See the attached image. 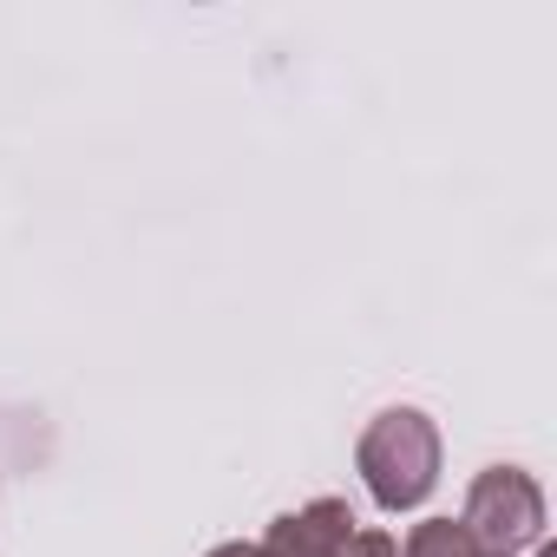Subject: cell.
I'll list each match as a JSON object with an SVG mask.
<instances>
[{
  "mask_svg": "<svg viewBox=\"0 0 557 557\" xmlns=\"http://www.w3.org/2000/svg\"><path fill=\"white\" fill-rule=\"evenodd\" d=\"M355 466H361V485L381 511H413L440 485V426L420 407H387L368 420Z\"/></svg>",
  "mask_w": 557,
  "mask_h": 557,
  "instance_id": "cell-1",
  "label": "cell"
},
{
  "mask_svg": "<svg viewBox=\"0 0 557 557\" xmlns=\"http://www.w3.org/2000/svg\"><path fill=\"white\" fill-rule=\"evenodd\" d=\"M459 524L498 550V557H524L544 544V485L524 472V466H485L472 485H466V511Z\"/></svg>",
  "mask_w": 557,
  "mask_h": 557,
  "instance_id": "cell-2",
  "label": "cell"
},
{
  "mask_svg": "<svg viewBox=\"0 0 557 557\" xmlns=\"http://www.w3.org/2000/svg\"><path fill=\"white\" fill-rule=\"evenodd\" d=\"M355 531H361V518H355L348 498H309L302 511L269 518L262 550H269V557H342Z\"/></svg>",
  "mask_w": 557,
  "mask_h": 557,
  "instance_id": "cell-3",
  "label": "cell"
},
{
  "mask_svg": "<svg viewBox=\"0 0 557 557\" xmlns=\"http://www.w3.org/2000/svg\"><path fill=\"white\" fill-rule=\"evenodd\" d=\"M400 557H498V550H485L459 518H420V524L407 531Z\"/></svg>",
  "mask_w": 557,
  "mask_h": 557,
  "instance_id": "cell-4",
  "label": "cell"
},
{
  "mask_svg": "<svg viewBox=\"0 0 557 557\" xmlns=\"http://www.w3.org/2000/svg\"><path fill=\"white\" fill-rule=\"evenodd\" d=\"M342 557H400V537L394 531H381V524H361L355 537H348V550Z\"/></svg>",
  "mask_w": 557,
  "mask_h": 557,
  "instance_id": "cell-5",
  "label": "cell"
},
{
  "mask_svg": "<svg viewBox=\"0 0 557 557\" xmlns=\"http://www.w3.org/2000/svg\"><path fill=\"white\" fill-rule=\"evenodd\" d=\"M203 557H269L262 544H216V550H203Z\"/></svg>",
  "mask_w": 557,
  "mask_h": 557,
  "instance_id": "cell-6",
  "label": "cell"
},
{
  "mask_svg": "<svg viewBox=\"0 0 557 557\" xmlns=\"http://www.w3.org/2000/svg\"><path fill=\"white\" fill-rule=\"evenodd\" d=\"M537 557H557V550H550V544H537Z\"/></svg>",
  "mask_w": 557,
  "mask_h": 557,
  "instance_id": "cell-7",
  "label": "cell"
}]
</instances>
